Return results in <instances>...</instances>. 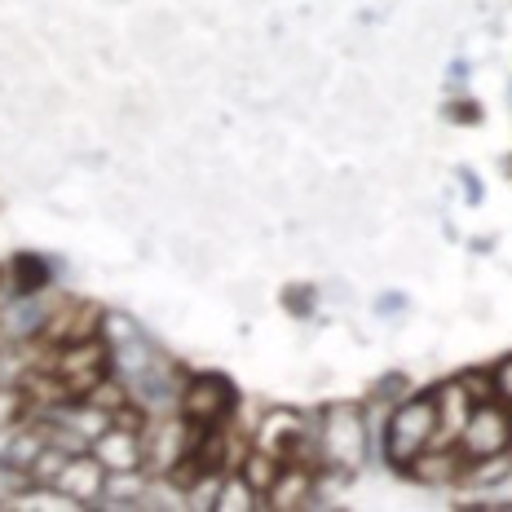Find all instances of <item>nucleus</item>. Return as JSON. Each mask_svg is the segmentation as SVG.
<instances>
[{
    "label": "nucleus",
    "mask_w": 512,
    "mask_h": 512,
    "mask_svg": "<svg viewBox=\"0 0 512 512\" xmlns=\"http://www.w3.org/2000/svg\"><path fill=\"white\" fill-rule=\"evenodd\" d=\"M314 437H318L323 473H340V477H358L371 464V451H376L367 429V411H362V402H349V398L318 407Z\"/></svg>",
    "instance_id": "obj_1"
},
{
    "label": "nucleus",
    "mask_w": 512,
    "mask_h": 512,
    "mask_svg": "<svg viewBox=\"0 0 512 512\" xmlns=\"http://www.w3.org/2000/svg\"><path fill=\"white\" fill-rule=\"evenodd\" d=\"M437 433V407H433V393L429 389H415L402 402H393L389 415H384V429H380V455L393 473H402L415 455L429 451Z\"/></svg>",
    "instance_id": "obj_2"
},
{
    "label": "nucleus",
    "mask_w": 512,
    "mask_h": 512,
    "mask_svg": "<svg viewBox=\"0 0 512 512\" xmlns=\"http://www.w3.org/2000/svg\"><path fill=\"white\" fill-rule=\"evenodd\" d=\"M234 407H239V389H234L230 376H221V371H186L177 398L181 420L212 429V424H230Z\"/></svg>",
    "instance_id": "obj_3"
},
{
    "label": "nucleus",
    "mask_w": 512,
    "mask_h": 512,
    "mask_svg": "<svg viewBox=\"0 0 512 512\" xmlns=\"http://www.w3.org/2000/svg\"><path fill=\"white\" fill-rule=\"evenodd\" d=\"M49 371L58 376V384L67 389V398H84L98 380L111 376V349L102 336L76 340V345H58L49 349Z\"/></svg>",
    "instance_id": "obj_4"
},
{
    "label": "nucleus",
    "mask_w": 512,
    "mask_h": 512,
    "mask_svg": "<svg viewBox=\"0 0 512 512\" xmlns=\"http://www.w3.org/2000/svg\"><path fill=\"white\" fill-rule=\"evenodd\" d=\"M464 460H482V455H504L512 446V407H504L499 398L490 402H477L473 415H468L460 442Z\"/></svg>",
    "instance_id": "obj_5"
},
{
    "label": "nucleus",
    "mask_w": 512,
    "mask_h": 512,
    "mask_svg": "<svg viewBox=\"0 0 512 512\" xmlns=\"http://www.w3.org/2000/svg\"><path fill=\"white\" fill-rule=\"evenodd\" d=\"M464 468H468V460H464L460 446H429V451H420L407 468H402V477L415 486H424V490H460Z\"/></svg>",
    "instance_id": "obj_6"
},
{
    "label": "nucleus",
    "mask_w": 512,
    "mask_h": 512,
    "mask_svg": "<svg viewBox=\"0 0 512 512\" xmlns=\"http://www.w3.org/2000/svg\"><path fill=\"white\" fill-rule=\"evenodd\" d=\"M433 407H437V433H433V446H455L460 442V433H464V424H468V415H473V393L464 389V380L460 376H451V380H442V384H433Z\"/></svg>",
    "instance_id": "obj_7"
},
{
    "label": "nucleus",
    "mask_w": 512,
    "mask_h": 512,
    "mask_svg": "<svg viewBox=\"0 0 512 512\" xmlns=\"http://www.w3.org/2000/svg\"><path fill=\"white\" fill-rule=\"evenodd\" d=\"M102 486H106V464H102L93 451L67 455V464H62L58 482H53V490H62V495H67L76 508H98Z\"/></svg>",
    "instance_id": "obj_8"
},
{
    "label": "nucleus",
    "mask_w": 512,
    "mask_h": 512,
    "mask_svg": "<svg viewBox=\"0 0 512 512\" xmlns=\"http://www.w3.org/2000/svg\"><path fill=\"white\" fill-rule=\"evenodd\" d=\"M265 504H270L274 512L318 508V468H314V464H283L279 482L270 486Z\"/></svg>",
    "instance_id": "obj_9"
},
{
    "label": "nucleus",
    "mask_w": 512,
    "mask_h": 512,
    "mask_svg": "<svg viewBox=\"0 0 512 512\" xmlns=\"http://www.w3.org/2000/svg\"><path fill=\"white\" fill-rule=\"evenodd\" d=\"M234 473H239L252 490L270 495V486L279 482V473H283V460L279 455H270V451H261V446H248V451L239 455V464H234Z\"/></svg>",
    "instance_id": "obj_10"
},
{
    "label": "nucleus",
    "mask_w": 512,
    "mask_h": 512,
    "mask_svg": "<svg viewBox=\"0 0 512 512\" xmlns=\"http://www.w3.org/2000/svg\"><path fill=\"white\" fill-rule=\"evenodd\" d=\"M261 508H270L261 490H252L239 473L221 477V490H217V504H212V512H261Z\"/></svg>",
    "instance_id": "obj_11"
},
{
    "label": "nucleus",
    "mask_w": 512,
    "mask_h": 512,
    "mask_svg": "<svg viewBox=\"0 0 512 512\" xmlns=\"http://www.w3.org/2000/svg\"><path fill=\"white\" fill-rule=\"evenodd\" d=\"M256 159H270V164H283V159H292V137H287V128L265 124L261 133H256Z\"/></svg>",
    "instance_id": "obj_12"
},
{
    "label": "nucleus",
    "mask_w": 512,
    "mask_h": 512,
    "mask_svg": "<svg viewBox=\"0 0 512 512\" xmlns=\"http://www.w3.org/2000/svg\"><path fill=\"white\" fill-rule=\"evenodd\" d=\"M407 393H415L407 371H384V376L367 389V398H371V402H384V407H393V402H402Z\"/></svg>",
    "instance_id": "obj_13"
},
{
    "label": "nucleus",
    "mask_w": 512,
    "mask_h": 512,
    "mask_svg": "<svg viewBox=\"0 0 512 512\" xmlns=\"http://www.w3.org/2000/svg\"><path fill=\"white\" fill-rule=\"evenodd\" d=\"M283 305H287V314H292V318L309 323V318H314V309H318V287H309V283H287V287H283Z\"/></svg>",
    "instance_id": "obj_14"
},
{
    "label": "nucleus",
    "mask_w": 512,
    "mask_h": 512,
    "mask_svg": "<svg viewBox=\"0 0 512 512\" xmlns=\"http://www.w3.org/2000/svg\"><path fill=\"white\" fill-rule=\"evenodd\" d=\"M36 482H31V473L27 468H18V464H9V460H0V508H9L23 490H31Z\"/></svg>",
    "instance_id": "obj_15"
},
{
    "label": "nucleus",
    "mask_w": 512,
    "mask_h": 512,
    "mask_svg": "<svg viewBox=\"0 0 512 512\" xmlns=\"http://www.w3.org/2000/svg\"><path fill=\"white\" fill-rule=\"evenodd\" d=\"M442 120L446 124H482V102L477 98H464V93H451V98L442 102Z\"/></svg>",
    "instance_id": "obj_16"
},
{
    "label": "nucleus",
    "mask_w": 512,
    "mask_h": 512,
    "mask_svg": "<svg viewBox=\"0 0 512 512\" xmlns=\"http://www.w3.org/2000/svg\"><path fill=\"white\" fill-rule=\"evenodd\" d=\"M318 301H327L336 309H349V305H358V292H354V283H349L345 274H332V279L318 287Z\"/></svg>",
    "instance_id": "obj_17"
},
{
    "label": "nucleus",
    "mask_w": 512,
    "mask_h": 512,
    "mask_svg": "<svg viewBox=\"0 0 512 512\" xmlns=\"http://www.w3.org/2000/svg\"><path fill=\"white\" fill-rule=\"evenodd\" d=\"M27 415V393L18 389H0V429H5V424H18Z\"/></svg>",
    "instance_id": "obj_18"
},
{
    "label": "nucleus",
    "mask_w": 512,
    "mask_h": 512,
    "mask_svg": "<svg viewBox=\"0 0 512 512\" xmlns=\"http://www.w3.org/2000/svg\"><path fill=\"white\" fill-rule=\"evenodd\" d=\"M464 389L473 393V402H490L495 398V380H490V367H477V371H460Z\"/></svg>",
    "instance_id": "obj_19"
},
{
    "label": "nucleus",
    "mask_w": 512,
    "mask_h": 512,
    "mask_svg": "<svg viewBox=\"0 0 512 512\" xmlns=\"http://www.w3.org/2000/svg\"><path fill=\"white\" fill-rule=\"evenodd\" d=\"M226 296H230L234 309H243V314H256V309H261V283H234Z\"/></svg>",
    "instance_id": "obj_20"
},
{
    "label": "nucleus",
    "mask_w": 512,
    "mask_h": 512,
    "mask_svg": "<svg viewBox=\"0 0 512 512\" xmlns=\"http://www.w3.org/2000/svg\"><path fill=\"white\" fill-rule=\"evenodd\" d=\"M411 309V296L398 292V287H384V292L376 296V314L380 318H393V314H407Z\"/></svg>",
    "instance_id": "obj_21"
},
{
    "label": "nucleus",
    "mask_w": 512,
    "mask_h": 512,
    "mask_svg": "<svg viewBox=\"0 0 512 512\" xmlns=\"http://www.w3.org/2000/svg\"><path fill=\"white\" fill-rule=\"evenodd\" d=\"M490 380H495V398L504 402V407H512V354L490 367Z\"/></svg>",
    "instance_id": "obj_22"
},
{
    "label": "nucleus",
    "mask_w": 512,
    "mask_h": 512,
    "mask_svg": "<svg viewBox=\"0 0 512 512\" xmlns=\"http://www.w3.org/2000/svg\"><path fill=\"white\" fill-rule=\"evenodd\" d=\"M460 190H464V199H468V204H482V199H486V190H482V177H477L473 173V168H460Z\"/></svg>",
    "instance_id": "obj_23"
},
{
    "label": "nucleus",
    "mask_w": 512,
    "mask_h": 512,
    "mask_svg": "<svg viewBox=\"0 0 512 512\" xmlns=\"http://www.w3.org/2000/svg\"><path fill=\"white\" fill-rule=\"evenodd\" d=\"M49 212H58V221H84V204H67V199H49Z\"/></svg>",
    "instance_id": "obj_24"
},
{
    "label": "nucleus",
    "mask_w": 512,
    "mask_h": 512,
    "mask_svg": "<svg viewBox=\"0 0 512 512\" xmlns=\"http://www.w3.org/2000/svg\"><path fill=\"white\" fill-rule=\"evenodd\" d=\"M464 80H468V62H451V67H446V89L460 93Z\"/></svg>",
    "instance_id": "obj_25"
},
{
    "label": "nucleus",
    "mask_w": 512,
    "mask_h": 512,
    "mask_svg": "<svg viewBox=\"0 0 512 512\" xmlns=\"http://www.w3.org/2000/svg\"><path fill=\"white\" fill-rule=\"evenodd\" d=\"M265 5H270V0H239V9H243V14H261Z\"/></svg>",
    "instance_id": "obj_26"
},
{
    "label": "nucleus",
    "mask_w": 512,
    "mask_h": 512,
    "mask_svg": "<svg viewBox=\"0 0 512 512\" xmlns=\"http://www.w3.org/2000/svg\"><path fill=\"white\" fill-rule=\"evenodd\" d=\"M508 455H512V446H508Z\"/></svg>",
    "instance_id": "obj_27"
}]
</instances>
